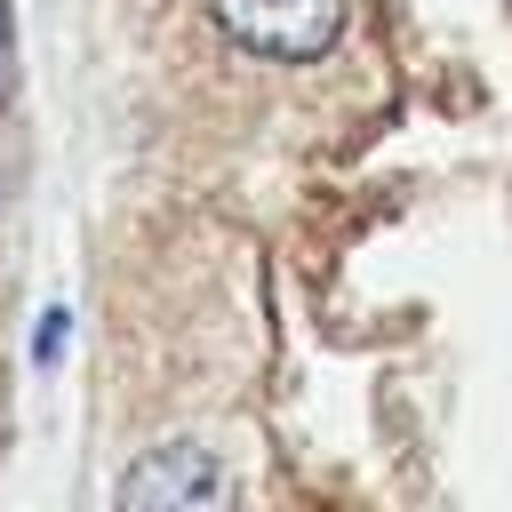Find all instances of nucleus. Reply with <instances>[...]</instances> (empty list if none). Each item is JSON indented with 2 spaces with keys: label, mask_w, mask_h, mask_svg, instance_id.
I'll use <instances>...</instances> for the list:
<instances>
[{
  "label": "nucleus",
  "mask_w": 512,
  "mask_h": 512,
  "mask_svg": "<svg viewBox=\"0 0 512 512\" xmlns=\"http://www.w3.org/2000/svg\"><path fill=\"white\" fill-rule=\"evenodd\" d=\"M112 512H240V488H232V472H224L216 448H200V440H160V448H144V456L120 472Z\"/></svg>",
  "instance_id": "1"
},
{
  "label": "nucleus",
  "mask_w": 512,
  "mask_h": 512,
  "mask_svg": "<svg viewBox=\"0 0 512 512\" xmlns=\"http://www.w3.org/2000/svg\"><path fill=\"white\" fill-rule=\"evenodd\" d=\"M208 8L232 48L272 56V64H312L344 32V0H208Z\"/></svg>",
  "instance_id": "2"
}]
</instances>
